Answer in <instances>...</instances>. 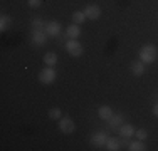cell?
Masks as SVG:
<instances>
[{
    "mask_svg": "<svg viewBox=\"0 0 158 151\" xmlns=\"http://www.w3.org/2000/svg\"><path fill=\"white\" fill-rule=\"evenodd\" d=\"M156 55H158V51H156V47H155L153 44H148V45H145V47H141V51H140L141 62H145V64L155 62Z\"/></svg>",
    "mask_w": 158,
    "mask_h": 151,
    "instance_id": "obj_1",
    "label": "cell"
},
{
    "mask_svg": "<svg viewBox=\"0 0 158 151\" xmlns=\"http://www.w3.org/2000/svg\"><path fill=\"white\" fill-rule=\"evenodd\" d=\"M66 51L69 52L73 57H79L82 54V45L77 40H67L66 42Z\"/></svg>",
    "mask_w": 158,
    "mask_h": 151,
    "instance_id": "obj_2",
    "label": "cell"
},
{
    "mask_svg": "<svg viewBox=\"0 0 158 151\" xmlns=\"http://www.w3.org/2000/svg\"><path fill=\"white\" fill-rule=\"evenodd\" d=\"M39 81L42 82V84H52V82L56 81V72H54V69H52V67H47V69L40 71Z\"/></svg>",
    "mask_w": 158,
    "mask_h": 151,
    "instance_id": "obj_3",
    "label": "cell"
},
{
    "mask_svg": "<svg viewBox=\"0 0 158 151\" xmlns=\"http://www.w3.org/2000/svg\"><path fill=\"white\" fill-rule=\"evenodd\" d=\"M59 129H61L64 134H69V133H74L76 126H74V123L71 121V118H61V121H59Z\"/></svg>",
    "mask_w": 158,
    "mask_h": 151,
    "instance_id": "obj_4",
    "label": "cell"
},
{
    "mask_svg": "<svg viewBox=\"0 0 158 151\" xmlns=\"http://www.w3.org/2000/svg\"><path fill=\"white\" fill-rule=\"evenodd\" d=\"M84 15H86V18L96 20V18L101 15V9L98 5H88V7H86V10H84Z\"/></svg>",
    "mask_w": 158,
    "mask_h": 151,
    "instance_id": "obj_5",
    "label": "cell"
},
{
    "mask_svg": "<svg viewBox=\"0 0 158 151\" xmlns=\"http://www.w3.org/2000/svg\"><path fill=\"white\" fill-rule=\"evenodd\" d=\"M61 32V25L57 24V22H49V24L46 25V34L51 37L57 35V34Z\"/></svg>",
    "mask_w": 158,
    "mask_h": 151,
    "instance_id": "obj_6",
    "label": "cell"
},
{
    "mask_svg": "<svg viewBox=\"0 0 158 151\" xmlns=\"http://www.w3.org/2000/svg\"><path fill=\"white\" fill-rule=\"evenodd\" d=\"M106 141H108V138H106V134H104V133H96L91 138V143L94 146H104V143H106Z\"/></svg>",
    "mask_w": 158,
    "mask_h": 151,
    "instance_id": "obj_7",
    "label": "cell"
},
{
    "mask_svg": "<svg viewBox=\"0 0 158 151\" xmlns=\"http://www.w3.org/2000/svg\"><path fill=\"white\" fill-rule=\"evenodd\" d=\"M79 34H81V30H79L77 24H73V25H69V27L66 29V35L69 37V39H77Z\"/></svg>",
    "mask_w": 158,
    "mask_h": 151,
    "instance_id": "obj_8",
    "label": "cell"
},
{
    "mask_svg": "<svg viewBox=\"0 0 158 151\" xmlns=\"http://www.w3.org/2000/svg\"><path fill=\"white\" fill-rule=\"evenodd\" d=\"M119 134H121L123 138H130V136L135 134V128L131 126V124H123V126L119 128Z\"/></svg>",
    "mask_w": 158,
    "mask_h": 151,
    "instance_id": "obj_9",
    "label": "cell"
},
{
    "mask_svg": "<svg viewBox=\"0 0 158 151\" xmlns=\"http://www.w3.org/2000/svg\"><path fill=\"white\" fill-rule=\"evenodd\" d=\"M98 114H99L101 119L108 121V119H110L111 116H113V112H111V108H110V106H101L99 111H98Z\"/></svg>",
    "mask_w": 158,
    "mask_h": 151,
    "instance_id": "obj_10",
    "label": "cell"
},
{
    "mask_svg": "<svg viewBox=\"0 0 158 151\" xmlns=\"http://www.w3.org/2000/svg\"><path fill=\"white\" fill-rule=\"evenodd\" d=\"M131 72L135 76H141L145 72V62H131Z\"/></svg>",
    "mask_w": 158,
    "mask_h": 151,
    "instance_id": "obj_11",
    "label": "cell"
},
{
    "mask_svg": "<svg viewBox=\"0 0 158 151\" xmlns=\"http://www.w3.org/2000/svg\"><path fill=\"white\" fill-rule=\"evenodd\" d=\"M119 146H121V143H119L116 138H110V139L106 141V149H108V151H118Z\"/></svg>",
    "mask_w": 158,
    "mask_h": 151,
    "instance_id": "obj_12",
    "label": "cell"
},
{
    "mask_svg": "<svg viewBox=\"0 0 158 151\" xmlns=\"http://www.w3.org/2000/svg\"><path fill=\"white\" fill-rule=\"evenodd\" d=\"M46 37H47V34L40 32V30H35L34 35H32V39H34V42H35V44L42 45V44H46Z\"/></svg>",
    "mask_w": 158,
    "mask_h": 151,
    "instance_id": "obj_13",
    "label": "cell"
},
{
    "mask_svg": "<svg viewBox=\"0 0 158 151\" xmlns=\"http://www.w3.org/2000/svg\"><path fill=\"white\" fill-rule=\"evenodd\" d=\"M44 62H46L49 67L56 66V62H57V55H56L54 52H47V54L44 55Z\"/></svg>",
    "mask_w": 158,
    "mask_h": 151,
    "instance_id": "obj_14",
    "label": "cell"
},
{
    "mask_svg": "<svg viewBox=\"0 0 158 151\" xmlns=\"http://www.w3.org/2000/svg\"><path fill=\"white\" fill-rule=\"evenodd\" d=\"M128 149H130V151H143L146 148H145V145L141 143V139H138V141H135V143H130Z\"/></svg>",
    "mask_w": 158,
    "mask_h": 151,
    "instance_id": "obj_15",
    "label": "cell"
},
{
    "mask_svg": "<svg viewBox=\"0 0 158 151\" xmlns=\"http://www.w3.org/2000/svg\"><path fill=\"white\" fill-rule=\"evenodd\" d=\"M10 24H12V18L7 17V15H2V18H0V29L7 30V29L10 27Z\"/></svg>",
    "mask_w": 158,
    "mask_h": 151,
    "instance_id": "obj_16",
    "label": "cell"
},
{
    "mask_svg": "<svg viewBox=\"0 0 158 151\" xmlns=\"http://www.w3.org/2000/svg\"><path fill=\"white\" fill-rule=\"evenodd\" d=\"M73 20H74V24H82V22L86 20V15H84V12H74L73 14Z\"/></svg>",
    "mask_w": 158,
    "mask_h": 151,
    "instance_id": "obj_17",
    "label": "cell"
},
{
    "mask_svg": "<svg viewBox=\"0 0 158 151\" xmlns=\"http://www.w3.org/2000/svg\"><path fill=\"white\" fill-rule=\"evenodd\" d=\"M121 119H123V116H121V114H113L111 118H110V124H111V128H116L118 124H121Z\"/></svg>",
    "mask_w": 158,
    "mask_h": 151,
    "instance_id": "obj_18",
    "label": "cell"
},
{
    "mask_svg": "<svg viewBox=\"0 0 158 151\" xmlns=\"http://www.w3.org/2000/svg\"><path fill=\"white\" fill-rule=\"evenodd\" d=\"M49 118L51 119H61V109H51V111H49Z\"/></svg>",
    "mask_w": 158,
    "mask_h": 151,
    "instance_id": "obj_19",
    "label": "cell"
},
{
    "mask_svg": "<svg viewBox=\"0 0 158 151\" xmlns=\"http://www.w3.org/2000/svg\"><path fill=\"white\" fill-rule=\"evenodd\" d=\"M32 25L35 27V30H40V29H42V25H44V22L40 20V18H34V20H32Z\"/></svg>",
    "mask_w": 158,
    "mask_h": 151,
    "instance_id": "obj_20",
    "label": "cell"
},
{
    "mask_svg": "<svg viewBox=\"0 0 158 151\" xmlns=\"http://www.w3.org/2000/svg\"><path fill=\"white\" fill-rule=\"evenodd\" d=\"M135 134H136V138H138V139H141V141L146 138V131H145V129H138Z\"/></svg>",
    "mask_w": 158,
    "mask_h": 151,
    "instance_id": "obj_21",
    "label": "cell"
},
{
    "mask_svg": "<svg viewBox=\"0 0 158 151\" xmlns=\"http://www.w3.org/2000/svg\"><path fill=\"white\" fill-rule=\"evenodd\" d=\"M39 5H40V0H29V7H32V9H37Z\"/></svg>",
    "mask_w": 158,
    "mask_h": 151,
    "instance_id": "obj_22",
    "label": "cell"
},
{
    "mask_svg": "<svg viewBox=\"0 0 158 151\" xmlns=\"http://www.w3.org/2000/svg\"><path fill=\"white\" fill-rule=\"evenodd\" d=\"M153 112H155V116H158V104H155V108H153Z\"/></svg>",
    "mask_w": 158,
    "mask_h": 151,
    "instance_id": "obj_23",
    "label": "cell"
}]
</instances>
